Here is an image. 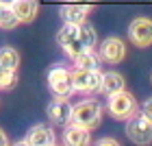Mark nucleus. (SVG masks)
I'll return each instance as SVG.
<instances>
[{
    "mask_svg": "<svg viewBox=\"0 0 152 146\" xmlns=\"http://www.w3.org/2000/svg\"><path fill=\"white\" fill-rule=\"evenodd\" d=\"M0 63H2L4 68H9V70H13V72H18V68H20V52L15 50V48H11V46L0 48Z\"/></svg>",
    "mask_w": 152,
    "mask_h": 146,
    "instance_id": "obj_16",
    "label": "nucleus"
},
{
    "mask_svg": "<svg viewBox=\"0 0 152 146\" xmlns=\"http://www.w3.org/2000/svg\"><path fill=\"white\" fill-rule=\"evenodd\" d=\"M18 83V74L0 63V89H11Z\"/></svg>",
    "mask_w": 152,
    "mask_h": 146,
    "instance_id": "obj_18",
    "label": "nucleus"
},
{
    "mask_svg": "<svg viewBox=\"0 0 152 146\" xmlns=\"http://www.w3.org/2000/svg\"><path fill=\"white\" fill-rule=\"evenodd\" d=\"M76 37H78V24H67V22H63V29L57 33V44L63 48L65 44H70V41L76 39Z\"/></svg>",
    "mask_w": 152,
    "mask_h": 146,
    "instance_id": "obj_17",
    "label": "nucleus"
},
{
    "mask_svg": "<svg viewBox=\"0 0 152 146\" xmlns=\"http://www.w3.org/2000/svg\"><path fill=\"white\" fill-rule=\"evenodd\" d=\"M70 2H89V4H94L96 0H70Z\"/></svg>",
    "mask_w": 152,
    "mask_h": 146,
    "instance_id": "obj_24",
    "label": "nucleus"
},
{
    "mask_svg": "<svg viewBox=\"0 0 152 146\" xmlns=\"http://www.w3.org/2000/svg\"><path fill=\"white\" fill-rule=\"evenodd\" d=\"M72 85L74 92L78 94H96L100 89V81H102V70H83V68H72Z\"/></svg>",
    "mask_w": 152,
    "mask_h": 146,
    "instance_id": "obj_5",
    "label": "nucleus"
},
{
    "mask_svg": "<svg viewBox=\"0 0 152 146\" xmlns=\"http://www.w3.org/2000/svg\"><path fill=\"white\" fill-rule=\"evenodd\" d=\"M126 135L135 144H150L152 142V122L141 111H135L130 118H126Z\"/></svg>",
    "mask_w": 152,
    "mask_h": 146,
    "instance_id": "obj_4",
    "label": "nucleus"
},
{
    "mask_svg": "<svg viewBox=\"0 0 152 146\" xmlns=\"http://www.w3.org/2000/svg\"><path fill=\"white\" fill-rule=\"evenodd\" d=\"M76 68H83V70H100L102 68V59L98 50H94V48H85L80 55H76L72 59Z\"/></svg>",
    "mask_w": 152,
    "mask_h": 146,
    "instance_id": "obj_14",
    "label": "nucleus"
},
{
    "mask_svg": "<svg viewBox=\"0 0 152 146\" xmlns=\"http://www.w3.org/2000/svg\"><path fill=\"white\" fill-rule=\"evenodd\" d=\"M63 50H65V55H67L70 59H74L76 55H80L83 50H85V46H83L80 41H78V37H76V39L70 41V44H65V46H63Z\"/></svg>",
    "mask_w": 152,
    "mask_h": 146,
    "instance_id": "obj_20",
    "label": "nucleus"
},
{
    "mask_svg": "<svg viewBox=\"0 0 152 146\" xmlns=\"http://www.w3.org/2000/svg\"><path fill=\"white\" fill-rule=\"evenodd\" d=\"M91 142V131L80 127L76 122H67L63 124V144L70 146H85Z\"/></svg>",
    "mask_w": 152,
    "mask_h": 146,
    "instance_id": "obj_10",
    "label": "nucleus"
},
{
    "mask_svg": "<svg viewBox=\"0 0 152 146\" xmlns=\"http://www.w3.org/2000/svg\"><path fill=\"white\" fill-rule=\"evenodd\" d=\"M48 87L54 96L59 98H70L74 94V85H72V72L65 66H52L48 70Z\"/></svg>",
    "mask_w": 152,
    "mask_h": 146,
    "instance_id": "obj_3",
    "label": "nucleus"
},
{
    "mask_svg": "<svg viewBox=\"0 0 152 146\" xmlns=\"http://www.w3.org/2000/svg\"><path fill=\"white\" fill-rule=\"evenodd\" d=\"M120 89H126V81H124V76L120 72H115V70L102 72V81H100V89H98V92L109 96V94L120 92Z\"/></svg>",
    "mask_w": 152,
    "mask_h": 146,
    "instance_id": "obj_13",
    "label": "nucleus"
},
{
    "mask_svg": "<svg viewBox=\"0 0 152 146\" xmlns=\"http://www.w3.org/2000/svg\"><path fill=\"white\" fill-rule=\"evenodd\" d=\"M98 146H117V140L115 137H100Z\"/></svg>",
    "mask_w": 152,
    "mask_h": 146,
    "instance_id": "obj_22",
    "label": "nucleus"
},
{
    "mask_svg": "<svg viewBox=\"0 0 152 146\" xmlns=\"http://www.w3.org/2000/svg\"><path fill=\"white\" fill-rule=\"evenodd\" d=\"M11 11H13V15L18 18L20 24H26V22H33V20H35L37 11H39V4H37V0H13Z\"/></svg>",
    "mask_w": 152,
    "mask_h": 146,
    "instance_id": "obj_12",
    "label": "nucleus"
},
{
    "mask_svg": "<svg viewBox=\"0 0 152 146\" xmlns=\"http://www.w3.org/2000/svg\"><path fill=\"white\" fill-rule=\"evenodd\" d=\"M141 114H143V116H146L148 120L152 122V98H148V100L141 105Z\"/></svg>",
    "mask_w": 152,
    "mask_h": 146,
    "instance_id": "obj_21",
    "label": "nucleus"
},
{
    "mask_svg": "<svg viewBox=\"0 0 152 146\" xmlns=\"http://www.w3.org/2000/svg\"><path fill=\"white\" fill-rule=\"evenodd\" d=\"M98 55L102 59V63H122L126 57V44L120 37H107L98 48Z\"/></svg>",
    "mask_w": 152,
    "mask_h": 146,
    "instance_id": "obj_7",
    "label": "nucleus"
},
{
    "mask_svg": "<svg viewBox=\"0 0 152 146\" xmlns=\"http://www.w3.org/2000/svg\"><path fill=\"white\" fill-rule=\"evenodd\" d=\"M128 39L139 48L152 46V20L150 18H135L128 26Z\"/></svg>",
    "mask_w": 152,
    "mask_h": 146,
    "instance_id": "obj_6",
    "label": "nucleus"
},
{
    "mask_svg": "<svg viewBox=\"0 0 152 146\" xmlns=\"http://www.w3.org/2000/svg\"><path fill=\"white\" fill-rule=\"evenodd\" d=\"M2 11H4V4H2V2H0V15H2Z\"/></svg>",
    "mask_w": 152,
    "mask_h": 146,
    "instance_id": "obj_26",
    "label": "nucleus"
},
{
    "mask_svg": "<svg viewBox=\"0 0 152 146\" xmlns=\"http://www.w3.org/2000/svg\"><path fill=\"white\" fill-rule=\"evenodd\" d=\"M91 9V4L89 2H70V4H63L59 9L61 13V20L67 24H80L87 20V13Z\"/></svg>",
    "mask_w": 152,
    "mask_h": 146,
    "instance_id": "obj_11",
    "label": "nucleus"
},
{
    "mask_svg": "<svg viewBox=\"0 0 152 146\" xmlns=\"http://www.w3.org/2000/svg\"><path fill=\"white\" fill-rule=\"evenodd\" d=\"M7 144H9V137H7V133L2 129H0V146H7Z\"/></svg>",
    "mask_w": 152,
    "mask_h": 146,
    "instance_id": "obj_23",
    "label": "nucleus"
},
{
    "mask_svg": "<svg viewBox=\"0 0 152 146\" xmlns=\"http://www.w3.org/2000/svg\"><path fill=\"white\" fill-rule=\"evenodd\" d=\"M57 142V135H54V129L48 127V124H35L31 127V131L26 133V137L20 144H33V146H52Z\"/></svg>",
    "mask_w": 152,
    "mask_h": 146,
    "instance_id": "obj_8",
    "label": "nucleus"
},
{
    "mask_svg": "<svg viewBox=\"0 0 152 146\" xmlns=\"http://www.w3.org/2000/svg\"><path fill=\"white\" fill-rule=\"evenodd\" d=\"M48 118L59 124V127H63V124H67L72 120V102L67 98H54L50 105H48Z\"/></svg>",
    "mask_w": 152,
    "mask_h": 146,
    "instance_id": "obj_9",
    "label": "nucleus"
},
{
    "mask_svg": "<svg viewBox=\"0 0 152 146\" xmlns=\"http://www.w3.org/2000/svg\"><path fill=\"white\" fill-rule=\"evenodd\" d=\"M102 114H104V107H102L98 100L85 98V100L72 105V120H70V122H76V124H80V127L94 131V129L100 127Z\"/></svg>",
    "mask_w": 152,
    "mask_h": 146,
    "instance_id": "obj_1",
    "label": "nucleus"
},
{
    "mask_svg": "<svg viewBox=\"0 0 152 146\" xmlns=\"http://www.w3.org/2000/svg\"><path fill=\"white\" fill-rule=\"evenodd\" d=\"M78 41L85 48H96V44H98V33H96V29L87 20L78 24Z\"/></svg>",
    "mask_w": 152,
    "mask_h": 146,
    "instance_id": "obj_15",
    "label": "nucleus"
},
{
    "mask_svg": "<svg viewBox=\"0 0 152 146\" xmlns=\"http://www.w3.org/2000/svg\"><path fill=\"white\" fill-rule=\"evenodd\" d=\"M18 24H20V22H18V18L13 15L11 7H4L2 15H0V29H4V31H11V29H15Z\"/></svg>",
    "mask_w": 152,
    "mask_h": 146,
    "instance_id": "obj_19",
    "label": "nucleus"
},
{
    "mask_svg": "<svg viewBox=\"0 0 152 146\" xmlns=\"http://www.w3.org/2000/svg\"><path fill=\"white\" fill-rule=\"evenodd\" d=\"M0 2H2L4 7H11V4H13V0H0Z\"/></svg>",
    "mask_w": 152,
    "mask_h": 146,
    "instance_id": "obj_25",
    "label": "nucleus"
},
{
    "mask_svg": "<svg viewBox=\"0 0 152 146\" xmlns=\"http://www.w3.org/2000/svg\"><path fill=\"white\" fill-rule=\"evenodd\" d=\"M107 98H109L107 100V111L115 118V120H126V118H130L137 109H139L135 96L130 92H126V89H120V92H115V94H109Z\"/></svg>",
    "mask_w": 152,
    "mask_h": 146,
    "instance_id": "obj_2",
    "label": "nucleus"
}]
</instances>
